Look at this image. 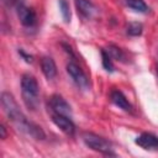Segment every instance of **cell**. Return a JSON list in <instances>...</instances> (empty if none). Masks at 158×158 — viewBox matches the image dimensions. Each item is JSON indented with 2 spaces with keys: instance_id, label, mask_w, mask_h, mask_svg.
<instances>
[{
  "instance_id": "obj_1",
  "label": "cell",
  "mask_w": 158,
  "mask_h": 158,
  "mask_svg": "<svg viewBox=\"0 0 158 158\" xmlns=\"http://www.w3.org/2000/svg\"><path fill=\"white\" fill-rule=\"evenodd\" d=\"M1 106L4 109V112L5 115L7 116L9 121H11V123L21 132L26 133L27 136L32 137V138H36V139H43L46 137V133L43 132V130L31 122L23 114L22 111L20 110L16 100L14 99V96L10 94V93H1Z\"/></svg>"
},
{
  "instance_id": "obj_2",
  "label": "cell",
  "mask_w": 158,
  "mask_h": 158,
  "mask_svg": "<svg viewBox=\"0 0 158 158\" xmlns=\"http://www.w3.org/2000/svg\"><path fill=\"white\" fill-rule=\"evenodd\" d=\"M21 94L26 107L30 110H36L38 106L40 86L37 79L30 73H25L21 77Z\"/></svg>"
},
{
  "instance_id": "obj_3",
  "label": "cell",
  "mask_w": 158,
  "mask_h": 158,
  "mask_svg": "<svg viewBox=\"0 0 158 158\" xmlns=\"http://www.w3.org/2000/svg\"><path fill=\"white\" fill-rule=\"evenodd\" d=\"M81 139L85 143V146H88L90 149L96 151L101 154L105 156H116V153L114 152L112 144L105 139L104 137L93 133V132H83L81 133Z\"/></svg>"
},
{
  "instance_id": "obj_4",
  "label": "cell",
  "mask_w": 158,
  "mask_h": 158,
  "mask_svg": "<svg viewBox=\"0 0 158 158\" xmlns=\"http://www.w3.org/2000/svg\"><path fill=\"white\" fill-rule=\"evenodd\" d=\"M67 72H68L69 77L72 78V80L80 89H86L88 88V85H89L88 77L85 75V73L81 70V68L75 62H69L67 64Z\"/></svg>"
},
{
  "instance_id": "obj_5",
  "label": "cell",
  "mask_w": 158,
  "mask_h": 158,
  "mask_svg": "<svg viewBox=\"0 0 158 158\" xmlns=\"http://www.w3.org/2000/svg\"><path fill=\"white\" fill-rule=\"evenodd\" d=\"M52 122L67 136H73L75 133V125L69 116L52 112Z\"/></svg>"
},
{
  "instance_id": "obj_6",
  "label": "cell",
  "mask_w": 158,
  "mask_h": 158,
  "mask_svg": "<svg viewBox=\"0 0 158 158\" xmlns=\"http://www.w3.org/2000/svg\"><path fill=\"white\" fill-rule=\"evenodd\" d=\"M49 109L52 112H56V114H60V115H65V116H69L72 117V109L69 106V104L65 101V99L58 94H54L51 96L49 99Z\"/></svg>"
},
{
  "instance_id": "obj_7",
  "label": "cell",
  "mask_w": 158,
  "mask_h": 158,
  "mask_svg": "<svg viewBox=\"0 0 158 158\" xmlns=\"http://www.w3.org/2000/svg\"><path fill=\"white\" fill-rule=\"evenodd\" d=\"M135 143L146 151H158V136L149 132H142L136 137Z\"/></svg>"
},
{
  "instance_id": "obj_8",
  "label": "cell",
  "mask_w": 158,
  "mask_h": 158,
  "mask_svg": "<svg viewBox=\"0 0 158 158\" xmlns=\"http://www.w3.org/2000/svg\"><path fill=\"white\" fill-rule=\"evenodd\" d=\"M17 17L20 20V22L26 26V27H32L36 23V12L33 11V9L25 6L23 4L20 5L17 9Z\"/></svg>"
},
{
  "instance_id": "obj_9",
  "label": "cell",
  "mask_w": 158,
  "mask_h": 158,
  "mask_svg": "<svg viewBox=\"0 0 158 158\" xmlns=\"http://www.w3.org/2000/svg\"><path fill=\"white\" fill-rule=\"evenodd\" d=\"M110 99L111 101L121 110L126 111V112H133V107L132 105L130 104V101L127 100V98L125 96V94L118 90V89H114L111 93H110Z\"/></svg>"
},
{
  "instance_id": "obj_10",
  "label": "cell",
  "mask_w": 158,
  "mask_h": 158,
  "mask_svg": "<svg viewBox=\"0 0 158 158\" xmlns=\"http://www.w3.org/2000/svg\"><path fill=\"white\" fill-rule=\"evenodd\" d=\"M41 70L43 75L49 80L57 75V65L51 57H43L41 59Z\"/></svg>"
},
{
  "instance_id": "obj_11",
  "label": "cell",
  "mask_w": 158,
  "mask_h": 158,
  "mask_svg": "<svg viewBox=\"0 0 158 158\" xmlns=\"http://www.w3.org/2000/svg\"><path fill=\"white\" fill-rule=\"evenodd\" d=\"M75 6L78 9V12H80V15L86 19L93 17L94 14L96 12L94 4L89 0H75Z\"/></svg>"
},
{
  "instance_id": "obj_12",
  "label": "cell",
  "mask_w": 158,
  "mask_h": 158,
  "mask_svg": "<svg viewBox=\"0 0 158 158\" xmlns=\"http://www.w3.org/2000/svg\"><path fill=\"white\" fill-rule=\"evenodd\" d=\"M126 1V5L130 7V9H132V10H135V11H137V12H142V14H146V12H148V6H147V4L143 1V0H125Z\"/></svg>"
},
{
  "instance_id": "obj_13",
  "label": "cell",
  "mask_w": 158,
  "mask_h": 158,
  "mask_svg": "<svg viewBox=\"0 0 158 158\" xmlns=\"http://www.w3.org/2000/svg\"><path fill=\"white\" fill-rule=\"evenodd\" d=\"M143 32V26L139 22H130L126 26V33L131 37H138Z\"/></svg>"
},
{
  "instance_id": "obj_14",
  "label": "cell",
  "mask_w": 158,
  "mask_h": 158,
  "mask_svg": "<svg viewBox=\"0 0 158 158\" xmlns=\"http://www.w3.org/2000/svg\"><path fill=\"white\" fill-rule=\"evenodd\" d=\"M106 52L109 53V56H110L112 59L121 60V62L125 59V53H123V51H122L120 47L115 46V44H109L107 48H106Z\"/></svg>"
},
{
  "instance_id": "obj_15",
  "label": "cell",
  "mask_w": 158,
  "mask_h": 158,
  "mask_svg": "<svg viewBox=\"0 0 158 158\" xmlns=\"http://www.w3.org/2000/svg\"><path fill=\"white\" fill-rule=\"evenodd\" d=\"M100 53H101V63H102V67L106 72L109 73H112L115 70L114 68V64H112V58L109 56V53L106 52V49L101 48L100 49Z\"/></svg>"
},
{
  "instance_id": "obj_16",
  "label": "cell",
  "mask_w": 158,
  "mask_h": 158,
  "mask_svg": "<svg viewBox=\"0 0 158 158\" xmlns=\"http://www.w3.org/2000/svg\"><path fill=\"white\" fill-rule=\"evenodd\" d=\"M58 5H59V10H60V14H62L64 22H70L72 15H70V9H69L67 0H58Z\"/></svg>"
},
{
  "instance_id": "obj_17",
  "label": "cell",
  "mask_w": 158,
  "mask_h": 158,
  "mask_svg": "<svg viewBox=\"0 0 158 158\" xmlns=\"http://www.w3.org/2000/svg\"><path fill=\"white\" fill-rule=\"evenodd\" d=\"M1 2L6 6V7H19L20 5L23 4V0H1Z\"/></svg>"
},
{
  "instance_id": "obj_18",
  "label": "cell",
  "mask_w": 158,
  "mask_h": 158,
  "mask_svg": "<svg viewBox=\"0 0 158 158\" xmlns=\"http://www.w3.org/2000/svg\"><path fill=\"white\" fill-rule=\"evenodd\" d=\"M19 54L25 59V62H27V63H32L33 62V57L31 56V54H28V53H26L23 49H19Z\"/></svg>"
},
{
  "instance_id": "obj_19",
  "label": "cell",
  "mask_w": 158,
  "mask_h": 158,
  "mask_svg": "<svg viewBox=\"0 0 158 158\" xmlns=\"http://www.w3.org/2000/svg\"><path fill=\"white\" fill-rule=\"evenodd\" d=\"M6 136H7V133H6V127H5L4 123H0V138H1V139H5Z\"/></svg>"
},
{
  "instance_id": "obj_20",
  "label": "cell",
  "mask_w": 158,
  "mask_h": 158,
  "mask_svg": "<svg viewBox=\"0 0 158 158\" xmlns=\"http://www.w3.org/2000/svg\"><path fill=\"white\" fill-rule=\"evenodd\" d=\"M62 46H63V48L65 49V52L68 53V54H70L73 58H74V53H73V51H72V48H70V46H68L67 43H62Z\"/></svg>"
},
{
  "instance_id": "obj_21",
  "label": "cell",
  "mask_w": 158,
  "mask_h": 158,
  "mask_svg": "<svg viewBox=\"0 0 158 158\" xmlns=\"http://www.w3.org/2000/svg\"><path fill=\"white\" fill-rule=\"evenodd\" d=\"M156 69H157V74H158V65H157V68H156Z\"/></svg>"
}]
</instances>
